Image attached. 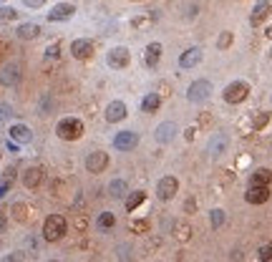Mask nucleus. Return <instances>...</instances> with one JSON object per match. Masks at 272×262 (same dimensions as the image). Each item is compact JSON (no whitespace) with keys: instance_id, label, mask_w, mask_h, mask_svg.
<instances>
[{"instance_id":"obj_1","label":"nucleus","mask_w":272,"mask_h":262,"mask_svg":"<svg viewBox=\"0 0 272 262\" xmlns=\"http://www.w3.org/2000/svg\"><path fill=\"white\" fill-rule=\"evenodd\" d=\"M83 131H86V126H83V121L76 119V116H66V119H61L58 126H56V134H58V139H63V141H78V139L83 136Z\"/></svg>"},{"instance_id":"obj_5","label":"nucleus","mask_w":272,"mask_h":262,"mask_svg":"<svg viewBox=\"0 0 272 262\" xmlns=\"http://www.w3.org/2000/svg\"><path fill=\"white\" fill-rule=\"evenodd\" d=\"M209 96H212V83H209L207 78L194 81V83L189 86V91H187V99H189L192 104H204Z\"/></svg>"},{"instance_id":"obj_14","label":"nucleus","mask_w":272,"mask_h":262,"mask_svg":"<svg viewBox=\"0 0 272 262\" xmlns=\"http://www.w3.org/2000/svg\"><path fill=\"white\" fill-rule=\"evenodd\" d=\"M174 136H176V124H174V121H161V124L154 129V139H156L159 144H169Z\"/></svg>"},{"instance_id":"obj_22","label":"nucleus","mask_w":272,"mask_h":262,"mask_svg":"<svg viewBox=\"0 0 272 262\" xmlns=\"http://www.w3.org/2000/svg\"><path fill=\"white\" fill-rule=\"evenodd\" d=\"M159 106H161V96L159 94H146L144 101H141V111L144 114H154V111H159Z\"/></svg>"},{"instance_id":"obj_23","label":"nucleus","mask_w":272,"mask_h":262,"mask_svg":"<svg viewBox=\"0 0 272 262\" xmlns=\"http://www.w3.org/2000/svg\"><path fill=\"white\" fill-rule=\"evenodd\" d=\"M144 199H146V192H141V189H136V192H131L129 197H126V212H136L141 204H144Z\"/></svg>"},{"instance_id":"obj_28","label":"nucleus","mask_w":272,"mask_h":262,"mask_svg":"<svg viewBox=\"0 0 272 262\" xmlns=\"http://www.w3.org/2000/svg\"><path fill=\"white\" fill-rule=\"evenodd\" d=\"M224 219H227L224 209H219V207H217V209H212V212H209V222H212V227H214V229H219V227L224 224Z\"/></svg>"},{"instance_id":"obj_44","label":"nucleus","mask_w":272,"mask_h":262,"mask_svg":"<svg viewBox=\"0 0 272 262\" xmlns=\"http://www.w3.org/2000/svg\"><path fill=\"white\" fill-rule=\"evenodd\" d=\"M0 3H3V0H0Z\"/></svg>"},{"instance_id":"obj_6","label":"nucleus","mask_w":272,"mask_h":262,"mask_svg":"<svg viewBox=\"0 0 272 262\" xmlns=\"http://www.w3.org/2000/svg\"><path fill=\"white\" fill-rule=\"evenodd\" d=\"M94 53H96V43H94L91 38H76V41L71 43V56H73L76 61H88Z\"/></svg>"},{"instance_id":"obj_41","label":"nucleus","mask_w":272,"mask_h":262,"mask_svg":"<svg viewBox=\"0 0 272 262\" xmlns=\"http://www.w3.org/2000/svg\"><path fill=\"white\" fill-rule=\"evenodd\" d=\"M264 36H267V38H272V26H267V28H264Z\"/></svg>"},{"instance_id":"obj_34","label":"nucleus","mask_w":272,"mask_h":262,"mask_svg":"<svg viewBox=\"0 0 272 262\" xmlns=\"http://www.w3.org/2000/svg\"><path fill=\"white\" fill-rule=\"evenodd\" d=\"M26 257H23V252H8L3 259H0V262H23Z\"/></svg>"},{"instance_id":"obj_39","label":"nucleus","mask_w":272,"mask_h":262,"mask_svg":"<svg viewBox=\"0 0 272 262\" xmlns=\"http://www.w3.org/2000/svg\"><path fill=\"white\" fill-rule=\"evenodd\" d=\"M194 207H197L194 199H187V202H184V212H187V214H194Z\"/></svg>"},{"instance_id":"obj_32","label":"nucleus","mask_w":272,"mask_h":262,"mask_svg":"<svg viewBox=\"0 0 272 262\" xmlns=\"http://www.w3.org/2000/svg\"><path fill=\"white\" fill-rule=\"evenodd\" d=\"M267 121H269V114H267V111L257 114V116H254V131H262V129L267 126Z\"/></svg>"},{"instance_id":"obj_21","label":"nucleus","mask_w":272,"mask_h":262,"mask_svg":"<svg viewBox=\"0 0 272 262\" xmlns=\"http://www.w3.org/2000/svg\"><path fill=\"white\" fill-rule=\"evenodd\" d=\"M269 184H272V171H269L267 166H259V169L252 171L249 187H269Z\"/></svg>"},{"instance_id":"obj_43","label":"nucleus","mask_w":272,"mask_h":262,"mask_svg":"<svg viewBox=\"0 0 272 262\" xmlns=\"http://www.w3.org/2000/svg\"><path fill=\"white\" fill-rule=\"evenodd\" d=\"M269 58H272V48H269Z\"/></svg>"},{"instance_id":"obj_11","label":"nucleus","mask_w":272,"mask_h":262,"mask_svg":"<svg viewBox=\"0 0 272 262\" xmlns=\"http://www.w3.org/2000/svg\"><path fill=\"white\" fill-rule=\"evenodd\" d=\"M104 116H106V121H109V124H119V121H124V119L129 116L126 104H124V101H119V99H116V101H111V104L106 106V114H104Z\"/></svg>"},{"instance_id":"obj_4","label":"nucleus","mask_w":272,"mask_h":262,"mask_svg":"<svg viewBox=\"0 0 272 262\" xmlns=\"http://www.w3.org/2000/svg\"><path fill=\"white\" fill-rule=\"evenodd\" d=\"M106 63H109L111 68H116V71H124V68L131 63V53H129V48H126V46H116V48H111V51L106 53Z\"/></svg>"},{"instance_id":"obj_29","label":"nucleus","mask_w":272,"mask_h":262,"mask_svg":"<svg viewBox=\"0 0 272 262\" xmlns=\"http://www.w3.org/2000/svg\"><path fill=\"white\" fill-rule=\"evenodd\" d=\"M96 224H99V227H101L104 232H109V229H111V227L116 224V217H114L111 212H104V214H101V217L96 219Z\"/></svg>"},{"instance_id":"obj_8","label":"nucleus","mask_w":272,"mask_h":262,"mask_svg":"<svg viewBox=\"0 0 272 262\" xmlns=\"http://www.w3.org/2000/svg\"><path fill=\"white\" fill-rule=\"evenodd\" d=\"M111 144H114L116 151H131V149H136V144H139V134L131 131V129H124V131H119V134L114 136Z\"/></svg>"},{"instance_id":"obj_26","label":"nucleus","mask_w":272,"mask_h":262,"mask_svg":"<svg viewBox=\"0 0 272 262\" xmlns=\"http://www.w3.org/2000/svg\"><path fill=\"white\" fill-rule=\"evenodd\" d=\"M174 237L182 239V242L192 239V227H189L187 222H174Z\"/></svg>"},{"instance_id":"obj_3","label":"nucleus","mask_w":272,"mask_h":262,"mask_svg":"<svg viewBox=\"0 0 272 262\" xmlns=\"http://www.w3.org/2000/svg\"><path fill=\"white\" fill-rule=\"evenodd\" d=\"M247 96H249V83H247V81H232V83H227L224 91H222V99H224L227 104H232V106L242 104Z\"/></svg>"},{"instance_id":"obj_42","label":"nucleus","mask_w":272,"mask_h":262,"mask_svg":"<svg viewBox=\"0 0 272 262\" xmlns=\"http://www.w3.org/2000/svg\"><path fill=\"white\" fill-rule=\"evenodd\" d=\"M48 262H58V259H48Z\"/></svg>"},{"instance_id":"obj_35","label":"nucleus","mask_w":272,"mask_h":262,"mask_svg":"<svg viewBox=\"0 0 272 262\" xmlns=\"http://www.w3.org/2000/svg\"><path fill=\"white\" fill-rule=\"evenodd\" d=\"M131 229H134V232H146V229H149V219H139V222H131Z\"/></svg>"},{"instance_id":"obj_38","label":"nucleus","mask_w":272,"mask_h":262,"mask_svg":"<svg viewBox=\"0 0 272 262\" xmlns=\"http://www.w3.org/2000/svg\"><path fill=\"white\" fill-rule=\"evenodd\" d=\"M46 56H48V58H53V56L58 58V43H53V46H48V48H46Z\"/></svg>"},{"instance_id":"obj_7","label":"nucleus","mask_w":272,"mask_h":262,"mask_svg":"<svg viewBox=\"0 0 272 262\" xmlns=\"http://www.w3.org/2000/svg\"><path fill=\"white\" fill-rule=\"evenodd\" d=\"M179 192V179L176 177H161L159 184H156V197L161 202H171Z\"/></svg>"},{"instance_id":"obj_12","label":"nucleus","mask_w":272,"mask_h":262,"mask_svg":"<svg viewBox=\"0 0 272 262\" xmlns=\"http://www.w3.org/2000/svg\"><path fill=\"white\" fill-rule=\"evenodd\" d=\"M73 13H76V6H73V3H56V6L48 11V21H53V23L68 21Z\"/></svg>"},{"instance_id":"obj_25","label":"nucleus","mask_w":272,"mask_h":262,"mask_svg":"<svg viewBox=\"0 0 272 262\" xmlns=\"http://www.w3.org/2000/svg\"><path fill=\"white\" fill-rule=\"evenodd\" d=\"M109 194H111L114 199H124V197H126V182H124V179H114V182L109 184Z\"/></svg>"},{"instance_id":"obj_18","label":"nucleus","mask_w":272,"mask_h":262,"mask_svg":"<svg viewBox=\"0 0 272 262\" xmlns=\"http://www.w3.org/2000/svg\"><path fill=\"white\" fill-rule=\"evenodd\" d=\"M244 199L247 204H264L269 199V187H249L244 192Z\"/></svg>"},{"instance_id":"obj_27","label":"nucleus","mask_w":272,"mask_h":262,"mask_svg":"<svg viewBox=\"0 0 272 262\" xmlns=\"http://www.w3.org/2000/svg\"><path fill=\"white\" fill-rule=\"evenodd\" d=\"M11 212H13V219L16 222H28V204L26 202H16Z\"/></svg>"},{"instance_id":"obj_19","label":"nucleus","mask_w":272,"mask_h":262,"mask_svg":"<svg viewBox=\"0 0 272 262\" xmlns=\"http://www.w3.org/2000/svg\"><path fill=\"white\" fill-rule=\"evenodd\" d=\"M269 13H272L269 0H259V3L254 6V11H252V16H249V23H252V26H262L264 18H267Z\"/></svg>"},{"instance_id":"obj_24","label":"nucleus","mask_w":272,"mask_h":262,"mask_svg":"<svg viewBox=\"0 0 272 262\" xmlns=\"http://www.w3.org/2000/svg\"><path fill=\"white\" fill-rule=\"evenodd\" d=\"M224 149H227V136H224V134H217V136H212V141H209L207 151H209L212 156H219Z\"/></svg>"},{"instance_id":"obj_33","label":"nucleus","mask_w":272,"mask_h":262,"mask_svg":"<svg viewBox=\"0 0 272 262\" xmlns=\"http://www.w3.org/2000/svg\"><path fill=\"white\" fill-rule=\"evenodd\" d=\"M257 257H259V262H272V244H264Z\"/></svg>"},{"instance_id":"obj_36","label":"nucleus","mask_w":272,"mask_h":262,"mask_svg":"<svg viewBox=\"0 0 272 262\" xmlns=\"http://www.w3.org/2000/svg\"><path fill=\"white\" fill-rule=\"evenodd\" d=\"M11 114H13V111H11L8 104H0V119H11Z\"/></svg>"},{"instance_id":"obj_9","label":"nucleus","mask_w":272,"mask_h":262,"mask_svg":"<svg viewBox=\"0 0 272 262\" xmlns=\"http://www.w3.org/2000/svg\"><path fill=\"white\" fill-rule=\"evenodd\" d=\"M106 166H109V154H106V151L94 149V151L86 156V171H91V174H101V171H106Z\"/></svg>"},{"instance_id":"obj_13","label":"nucleus","mask_w":272,"mask_h":262,"mask_svg":"<svg viewBox=\"0 0 272 262\" xmlns=\"http://www.w3.org/2000/svg\"><path fill=\"white\" fill-rule=\"evenodd\" d=\"M21 81V66L18 63H6L0 68V83L3 86H16Z\"/></svg>"},{"instance_id":"obj_30","label":"nucleus","mask_w":272,"mask_h":262,"mask_svg":"<svg viewBox=\"0 0 272 262\" xmlns=\"http://www.w3.org/2000/svg\"><path fill=\"white\" fill-rule=\"evenodd\" d=\"M16 18H18V11H16V8L0 6V21H3V23H11V21H16Z\"/></svg>"},{"instance_id":"obj_31","label":"nucleus","mask_w":272,"mask_h":262,"mask_svg":"<svg viewBox=\"0 0 272 262\" xmlns=\"http://www.w3.org/2000/svg\"><path fill=\"white\" fill-rule=\"evenodd\" d=\"M232 41H234V36H232L229 31H224V33L217 38V48H219V51H227V48L232 46Z\"/></svg>"},{"instance_id":"obj_16","label":"nucleus","mask_w":272,"mask_h":262,"mask_svg":"<svg viewBox=\"0 0 272 262\" xmlns=\"http://www.w3.org/2000/svg\"><path fill=\"white\" fill-rule=\"evenodd\" d=\"M161 43H149L146 48H144V66L146 68H156V63L161 61Z\"/></svg>"},{"instance_id":"obj_10","label":"nucleus","mask_w":272,"mask_h":262,"mask_svg":"<svg viewBox=\"0 0 272 262\" xmlns=\"http://www.w3.org/2000/svg\"><path fill=\"white\" fill-rule=\"evenodd\" d=\"M43 177H46V169H43L41 164H33V166H28V169L23 171V184H26L28 189H38V187L43 184Z\"/></svg>"},{"instance_id":"obj_15","label":"nucleus","mask_w":272,"mask_h":262,"mask_svg":"<svg viewBox=\"0 0 272 262\" xmlns=\"http://www.w3.org/2000/svg\"><path fill=\"white\" fill-rule=\"evenodd\" d=\"M202 58H204L202 48H187V51L179 56V66H182V68H194V66L202 63Z\"/></svg>"},{"instance_id":"obj_2","label":"nucleus","mask_w":272,"mask_h":262,"mask_svg":"<svg viewBox=\"0 0 272 262\" xmlns=\"http://www.w3.org/2000/svg\"><path fill=\"white\" fill-rule=\"evenodd\" d=\"M68 232V224H66V217L61 214H48L46 222H43V239L46 242H61Z\"/></svg>"},{"instance_id":"obj_20","label":"nucleus","mask_w":272,"mask_h":262,"mask_svg":"<svg viewBox=\"0 0 272 262\" xmlns=\"http://www.w3.org/2000/svg\"><path fill=\"white\" fill-rule=\"evenodd\" d=\"M16 36H18L21 41H36V38L41 36V26H38V23H21V26L16 28Z\"/></svg>"},{"instance_id":"obj_17","label":"nucleus","mask_w":272,"mask_h":262,"mask_svg":"<svg viewBox=\"0 0 272 262\" xmlns=\"http://www.w3.org/2000/svg\"><path fill=\"white\" fill-rule=\"evenodd\" d=\"M31 139H33V131H31L28 124H13V126H11V141H16V144H28Z\"/></svg>"},{"instance_id":"obj_37","label":"nucleus","mask_w":272,"mask_h":262,"mask_svg":"<svg viewBox=\"0 0 272 262\" xmlns=\"http://www.w3.org/2000/svg\"><path fill=\"white\" fill-rule=\"evenodd\" d=\"M23 3H26L28 8H43V6H46V0H23Z\"/></svg>"},{"instance_id":"obj_40","label":"nucleus","mask_w":272,"mask_h":262,"mask_svg":"<svg viewBox=\"0 0 272 262\" xmlns=\"http://www.w3.org/2000/svg\"><path fill=\"white\" fill-rule=\"evenodd\" d=\"M6 229H8V217H6L3 212H0V234H3Z\"/></svg>"}]
</instances>
